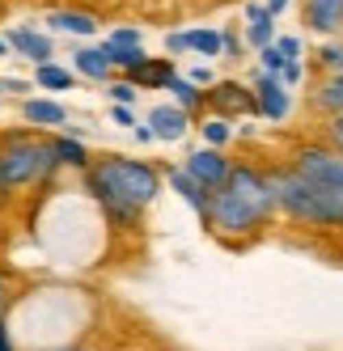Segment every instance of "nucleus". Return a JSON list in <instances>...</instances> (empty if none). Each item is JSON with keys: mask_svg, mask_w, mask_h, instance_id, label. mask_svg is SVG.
Masks as SVG:
<instances>
[{"mask_svg": "<svg viewBox=\"0 0 343 351\" xmlns=\"http://www.w3.org/2000/svg\"><path fill=\"white\" fill-rule=\"evenodd\" d=\"M0 9H5V0H0Z\"/></svg>", "mask_w": 343, "mask_h": 351, "instance_id": "nucleus-45", "label": "nucleus"}, {"mask_svg": "<svg viewBox=\"0 0 343 351\" xmlns=\"http://www.w3.org/2000/svg\"><path fill=\"white\" fill-rule=\"evenodd\" d=\"M132 136L140 140V144H153L157 136H153V128H149V123H144V128H132Z\"/></svg>", "mask_w": 343, "mask_h": 351, "instance_id": "nucleus-38", "label": "nucleus"}, {"mask_svg": "<svg viewBox=\"0 0 343 351\" xmlns=\"http://www.w3.org/2000/svg\"><path fill=\"white\" fill-rule=\"evenodd\" d=\"M301 17L314 34H335L343 30V0H305Z\"/></svg>", "mask_w": 343, "mask_h": 351, "instance_id": "nucleus-12", "label": "nucleus"}, {"mask_svg": "<svg viewBox=\"0 0 343 351\" xmlns=\"http://www.w3.org/2000/svg\"><path fill=\"white\" fill-rule=\"evenodd\" d=\"M292 173H301L305 182L322 186V191H335L343 195V153L335 148H301L297 157H292Z\"/></svg>", "mask_w": 343, "mask_h": 351, "instance_id": "nucleus-4", "label": "nucleus"}, {"mask_svg": "<svg viewBox=\"0 0 343 351\" xmlns=\"http://www.w3.org/2000/svg\"><path fill=\"white\" fill-rule=\"evenodd\" d=\"M301 77H305L301 60H292V64H284V72H280V85H284V89H292V85H301Z\"/></svg>", "mask_w": 343, "mask_h": 351, "instance_id": "nucleus-30", "label": "nucleus"}, {"mask_svg": "<svg viewBox=\"0 0 343 351\" xmlns=\"http://www.w3.org/2000/svg\"><path fill=\"white\" fill-rule=\"evenodd\" d=\"M110 123H119V128H136L132 106H115V110H110Z\"/></svg>", "mask_w": 343, "mask_h": 351, "instance_id": "nucleus-36", "label": "nucleus"}, {"mask_svg": "<svg viewBox=\"0 0 343 351\" xmlns=\"http://www.w3.org/2000/svg\"><path fill=\"white\" fill-rule=\"evenodd\" d=\"M72 68L81 72V77H89V81H106L110 77V60L102 56V47H81L77 56H72Z\"/></svg>", "mask_w": 343, "mask_h": 351, "instance_id": "nucleus-18", "label": "nucleus"}, {"mask_svg": "<svg viewBox=\"0 0 343 351\" xmlns=\"http://www.w3.org/2000/svg\"><path fill=\"white\" fill-rule=\"evenodd\" d=\"M225 191H229L233 199H241L246 208H255L263 220L276 212V199H272V182H267V173H259V169H250V165H233Z\"/></svg>", "mask_w": 343, "mask_h": 351, "instance_id": "nucleus-6", "label": "nucleus"}, {"mask_svg": "<svg viewBox=\"0 0 343 351\" xmlns=\"http://www.w3.org/2000/svg\"><path fill=\"white\" fill-rule=\"evenodd\" d=\"M9 305H13V275H9L5 267H0V322H5Z\"/></svg>", "mask_w": 343, "mask_h": 351, "instance_id": "nucleus-29", "label": "nucleus"}, {"mask_svg": "<svg viewBox=\"0 0 343 351\" xmlns=\"http://www.w3.org/2000/svg\"><path fill=\"white\" fill-rule=\"evenodd\" d=\"M5 56H9V43H5V38H0V60H5Z\"/></svg>", "mask_w": 343, "mask_h": 351, "instance_id": "nucleus-42", "label": "nucleus"}, {"mask_svg": "<svg viewBox=\"0 0 343 351\" xmlns=\"http://www.w3.org/2000/svg\"><path fill=\"white\" fill-rule=\"evenodd\" d=\"M259 64H263V72H267V77H280L288 60L276 51V43H272V47H263V51H259Z\"/></svg>", "mask_w": 343, "mask_h": 351, "instance_id": "nucleus-27", "label": "nucleus"}, {"mask_svg": "<svg viewBox=\"0 0 343 351\" xmlns=\"http://www.w3.org/2000/svg\"><path fill=\"white\" fill-rule=\"evenodd\" d=\"M165 51H169V56H182V51H191V38H187L182 30H174V34H165Z\"/></svg>", "mask_w": 343, "mask_h": 351, "instance_id": "nucleus-32", "label": "nucleus"}, {"mask_svg": "<svg viewBox=\"0 0 343 351\" xmlns=\"http://www.w3.org/2000/svg\"><path fill=\"white\" fill-rule=\"evenodd\" d=\"M47 351H85V347H47Z\"/></svg>", "mask_w": 343, "mask_h": 351, "instance_id": "nucleus-41", "label": "nucleus"}, {"mask_svg": "<svg viewBox=\"0 0 343 351\" xmlns=\"http://www.w3.org/2000/svg\"><path fill=\"white\" fill-rule=\"evenodd\" d=\"M51 148H56V161H60V165L89 169V153H85V144H81L77 136H56V140H51Z\"/></svg>", "mask_w": 343, "mask_h": 351, "instance_id": "nucleus-19", "label": "nucleus"}, {"mask_svg": "<svg viewBox=\"0 0 343 351\" xmlns=\"http://www.w3.org/2000/svg\"><path fill=\"white\" fill-rule=\"evenodd\" d=\"M165 182L174 186V191H178V199H182V204H187V208H191L195 216H200V220L208 224V208H212V191H204V186L195 182L191 173H187V169H169V173H165Z\"/></svg>", "mask_w": 343, "mask_h": 351, "instance_id": "nucleus-11", "label": "nucleus"}, {"mask_svg": "<svg viewBox=\"0 0 343 351\" xmlns=\"http://www.w3.org/2000/svg\"><path fill=\"white\" fill-rule=\"evenodd\" d=\"M0 351H17V343H13V330H9V322H0Z\"/></svg>", "mask_w": 343, "mask_h": 351, "instance_id": "nucleus-37", "label": "nucleus"}, {"mask_svg": "<svg viewBox=\"0 0 343 351\" xmlns=\"http://www.w3.org/2000/svg\"><path fill=\"white\" fill-rule=\"evenodd\" d=\"M165 89L174 93V106H178V110H200V106H204V89H200V85H191L187 77H178V72L169 77Z\"/></svg>", "mask_w": 343, "mask_h": 351, "instance_id": "nucleus-21", "label": "nucleus"}, {"mask_svg": "<svg viewBox=\"0 0 343 351\" xmlns=\"http://www.w3.org/2000/svg\"><path fill=\"white\" fill-rule=\"evenodd\" d=\"M47 26L60 34H77V38H93L97 34V17L85 9H51L47 13Z\"/></svg>", "mask_w": 343, "mask_h": 351, "instance_id": "nucleus-14", "label": "nucleus"}, {"mask_svg": "<svg viewBox=\"0 0 343 351\" xmlns=\"http://www.w3.org/2000/svg\"><path fill=\"white\" fill-rule=\"evenodd\" d=\"M60 169L51 140H34V136H9L5 157H0V195L21 191L30 182H43Z\"/></svg>", "mask_w": 343, "mask_h": 351, "instance_id": "nucleus-3", "label": "nucleus"}, {"mask_svg": "<svg viewBox=\"0 0 343 351\" xmlns=\"http://www.w3.org/2000/svg\"><path fill=\"white\" fill-rule=\"evenodd\" d=\"M195 182H200L204 191H225V182H229V173H233V165H229V157L225 153H216V148H195V153L187 157V165H182Z\"/></svg>", "mask_w": 343, "mask_h": 351, "instance_id": "nucleus-7", "label": "nucleus"}, {"mask_svg": "<svg viewBox=\"0 0 343 351\" xmlns=\"http://www.w3.org/2000/svg\"><path fill=\"white\" fill-rule=\"evenodd\" d=\"M187 81H191V85H208V81H212V72H208V68H195Z\"/></svg>", "mask_w": 343, "mask_h": 351, "instance_id": "nucleus-40", "label": "nucleus"}, {"mask_svg": "<svg viewBox=\"0 0 343 351\" xmlns=\"http://www.w3.org/2000/svg\"><path fill=\"white\" fill-rule=\"evenodd\" d=\"M21 119L34 123V128H60V123H68V110L56 97H26L21 102Z\"/></svg>", "mask_w": 343, "mask_h": 351, "instance_id": "nucleus-15", "label": "nucleus"}, {"mask_svg": "<svg viewBox=\"0 0 343 351\" xmlns=\"http://www.w3.org/2000/svg\"><path fill=\"white\" fill-rule=\"evenodd\" d=\"M195 56H220V34L216 30H187Z\"/></svg>", "mask_w": 343, "mask_h": 351, "instance_id": "nucleus-25", "label": "nucleus"}, {"mask_svg": "<svg viewBox=\"0 0 343 351\" xmlns=\"http://www.w3.org/2000/svg\"><path fill=\"white\" fill-rule=\"evenodd\" d=\"M327 136H331V144H335V153H343V114H335V119H331Z\"/></svg>", "mask_w": 343, "mask_h": 351, "instance_id": "nucleus-34", "label": "nucleus"}, {"mask_svg": "<svg viewBox=\"0 0 343 351\" xmlns=\"http://www.w3.org/2000/svg\"><path fill=\"white\" fill-rule=\"evenodd\" d=\"M102 56L110 60V68H119V72H128V77H136V72L149 64V56H144V47H119V43H102Z\"/></svg>", "mask_w": 343, "mask_h": 351, "instance_id": "nucleus-17", "label": "nucleus"}, {"mask_svg": "<svg viewBox=\"0 0 343 351\" xmlns=\"http://www.w3.org/2000/svg\"><path fill=\"white\" fill-rule=\"evenodd\" d=\"M85 191L115 224H136L140 212L161 195V173L132 157H102L85 169Z\"/></svg>", "mask_w": 343, "mask_h": 351, "instance_id": "nucleus-1", "label": "nucleus"}, {"mask_svg": "<svg viewBox=\"0 0 343 351\" xmlns=\"http://www.w3.org/2000/svg\"><path fill=\"white\" fill-rule=\"evenodd\" d=\"M169 77H174V64L169 60H149L136 77H128L132 85H144V89H165L169 85Z\"/></svg>", "mask_w": 343, "mask_h": 351, "instance_id": "nucleus-20", "label": "nucleus"}, {"mask_svg": "<svg viewBox=\"0 0 343 351\" xmlns=\"http://www.w3.org/2000/svg\"><path fill=\"white\" fill-rule=\"evenodd\" d=\"M0 157H5V140H0Z\"/></svg>", "mask_w": 343, "mask_h": 351, "instance_id": "nucleus-43", "label": "nucleus"}, {"mask_svg": "<svg viewBox=\"0 0 343 351\" xmlns=\"http://www.w3.org/2000/svg\"><path fill=\"white\" fill-rule=\"evenodd\" d=\"M220 51H225V60H237V51H241V43H237V34H220Z\"/></svg>", "mask_w": 343, "mask_h": 351, "instance_id": "nucleus-35", "label": "nucleus"}, {"mask_svg": "<svg viewBox=\"0 0 343 351\" xmlns=\"http://www.w3.org/2000/svg\"><path fill=\"white\" fill-rule=\"evenodd\" d=\"M288 5H292V0H263V9H267V13H272V17H276V13H284Z\"/></svg>", "mask_w": 343, "mask_h": 351, "instance_id": "nucleus-39", "label": "nucleus"}, {"mask_svg": "<svg viewBox=\"0 0 343 351\" xmlns=\"http://www.w3.org/2000/svg\"><path fill=\"white\" fill-rule=\"evenodd\" d=\"M110 43H119V47H140V30L119 26V30H110Z\"/></svg>", "mask_w": 343, "mask_h": 351, "instance_id": "nucleus-33", "label": "nucleus"}, {"mask_svg": "<svg viewBox=\"0 0 343 351\" xmlns=\"http://www.w3.org/2000/svg\"><path fill=\"white\" fill-rule=\"evenodd\" d=\"M136 93H140V89H136L132 81H115V85H110V102H115V106H132Z\"/></svg>", "mask_w": 343, "mask_h": 351, "instance_id": "nucleus-28", "label": "nucleus"}, {"mask_svg": "<svg viewBox=\"0 0 343 351\" xmlns=\"http://www.w3.org/2000/svg\"><path fill=\"white\" fill-rule=\"evenodd\" d=\"M318 106L331 110V114H343V77H327L322 89H318Z\"/></svg>", "mask_w": 343, "mask_h": 351, "instance_id": "nucleus-24", "label": "nucleus"}, {"mask_svg": "<svg viewBox=\"0 0 343 351\" xmlns=\"http://www.w3.org/2000/svg\"><path fill=\"white\" fill-rule=\"evenodd\" d=\"M34 85H38V89H51V93H60V89H72V72H68V68H60V64L51 60V64L34 68Z\"/></svg>", "mask_w": 343, "mask_h": 351, "instance_id": "nucleus-22", "label": "nucleus"}, {"mask_svg": "<svg viewBox=\"0 0 343 351\" xmlns=\"http://www.w3.org/2000/svg\"><path fill=\"white\" fill-rule=\"evenodd\" d=\"M5 43H9V51H17V56L34 60L38 68H43V64H51V56H56L51 38H47V34H38V30H30V26H17V30H9V34H5Z\"/></svg>", "mask_w": 343, "mask_h": 351, "instance_id": "nucleus-10", "label": "nucleus"}, {"mask_svg": "<svg viewBox=\"0 0 343 351\" xmlns=\"http://www.w3.org/2000/svg\"><path fill=\"white\" fill-rule=\"evenodd\" d=\"M200 132H204V148H216V153H220V148L233 140V123L216 114V119H208V123H204Z\"/></svg>", "mask_w": 343, "mask_h": 351, "instance_id": "nucleus-23", "label": "nucleus"}, {"mask_svg": "<svg viewBox=\"0 0 343 351\" xmlns=\"http://www.w3.org/2000/svg\"><path fill=\"white\" fill-rule=\"evenodd\" d=\"M255 102H259V114L263 119H272V123H280L284 114H288V89L280 85V77H255Z\"/></svg>", "mask_w": 343, "mask_h": 351, "instance_id": "nucleus-9", "label": "nucleus"}, {"mask_svg": "<svg viewBox=\"0 0 343 351\" xmlns=\"http://www.w3.org/2000/svg\"><path fill=\"white\" fill-rule=\"evenodd\" d=\"M149 128H153V136H157V140L174 144V140H182V136H187L191 119H187V110H178L174 102H169V106H153V114H149Z\"/></svg>", "mask_w": 343, "mask_h": 351, "instance_id": "nucleus-13", "label": "nucleus"}, {"mask_svg": "<svg viewBox=\"0 0 343 351\" xmlns=\"http://www.w3.org/2000/svg\"><path fill=\"white\" fill-rule=\"evenodd\" d=\"M0 93H9V89H5V81H0Z\"/></svg>", "mask_w": 343, "mask_h": 351, "instance_id": "nucleus-44", "label": "nucleus"}, {"mask_svg": "<svg viewBox=\"0 0 343 351\" xmlns=\"http://www.w3.org/2000/svg\"><path fill=\"white\" fill-rule=\"evenodd\" d=\"M246 38H250V47H259V51L276 43V21L263 5H246Z\"/></svg>", "mask_w": 343, "mask_h": 351, "instance_id": "nucleus-16", "label": "nucleus"}, {"mask_svg": "<svg viewBox=\"0 0 343 351\" xmlns=\"http://www.w3.org/2000/svg\"><path fill=\"white\" fill-rule=\"evenodd\" d=\"M208 224L220 237H246V233H255L259 224H263V216L255 208H246L241 199H233L229 191H216L212 195V208H208Z\"/></svg>", "mask_w": 343, "mask_h": 351, "instance_id": "nucleus-5", "label": "nucleus"}, {"mask_svg": "<svg viewBox=\"0 0 343 351\" xmlns=\"http://www.w3.org/2000/svg\"><path fill=\"white\" fill-rule=\"evenodd\" d=\"M276 51L292 64V60H301V43L297 38H292V34H284V38H276Z\"/></svg>", "mask_w": 343, "mask_h": 351, "instance_id": "nucleus-31", "label": "nucleus"}, {"mask_svg": "<svg viewBox=\"0 0 343 351\" xmlns=\"http://www.w3.org/2000/svg\"><path fill=\"white\" fill-rule=\"evenodd\" d=\"M208 102L220 110V114H259V102H255V89L246 85H237V81H220L212 93H208Z\"/></svg>", "mask_w": 343, "mask_h": 351, "instance_id": "nucleus-8", "label": "nucleus"}, {"mask_svg": "<svg viewBox=\"0 0 343 351\" xmlns=\"http://www.w3.org/2000/svg\"><path fill=\"white\" fill-rule=\"evenodd\" d=\"M267 182H272V199L284 216L301 220V224H318V229H327V224L331 229H343V195L314 186L292 169H272Z\"/></svg>", "mask_w": 343, "mask_h": 351, "instance_id": "nucleus-2", "label": "nucleus"}, {"mask_svg": "<svg viewBox=\"0 0 343 351\" xmlns=\"http://www.w3.org/2000/svg\"><path fill=\"white\" fill-rule=\"evenodd\" d=\"M318 64H322L331 77H343V47H335V43H322L318 47Z\"/></svg>", "mask_w": 343, "mask_h": 351, "instance_id": "nucleus-26", "label": "nucleus"}]
</instances>
